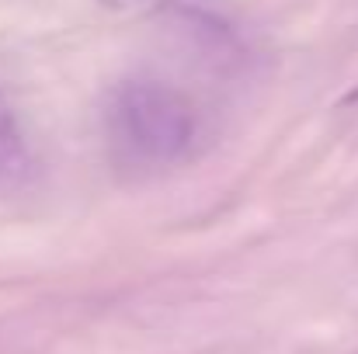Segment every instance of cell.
I'll use <instances>...</instances> for the list:
<instances>
[{"instance_id":"7a4b0ae2","label":"cell","mask_w":358,"mask_h":354,"mask_svg":"<svg viewBox=\"0 0 358 354\" xmlns=\"http://www.w3.org/2000/svg\"><path fill=\"white\" fill-rule=\"evenodd\" d=\"M31 174V153L10 105L0 98V195L21 188Z\"/></svg>"},{"instance_id":"3957f363","label":"cell","mask_w":358,"mask_h":354,"mask_svg":"<svg viewBox=\"0 0 358 354\" xmlns=\"http://www.w3.org/2000/svg\"><path fill=\"white\" fill-rule=\"evenodd\" d=\"M108 3H119V0H108Z\"/></svg>"},{"instance_id":"6da1fadb","label":"cell","mask_w":358,"mask_h":354,"mask_svg":"<svg viewBox=\"0 0 358 354\" xmlns=\"http://www.w3.org/2000/svg\"><path fill=\"white\" fill-rule=\"evenodd\" d=\"M108 135L136 163H174L195 139L192 101L160 80H129L108 101Z\"/></svg>"}]
</instances>
